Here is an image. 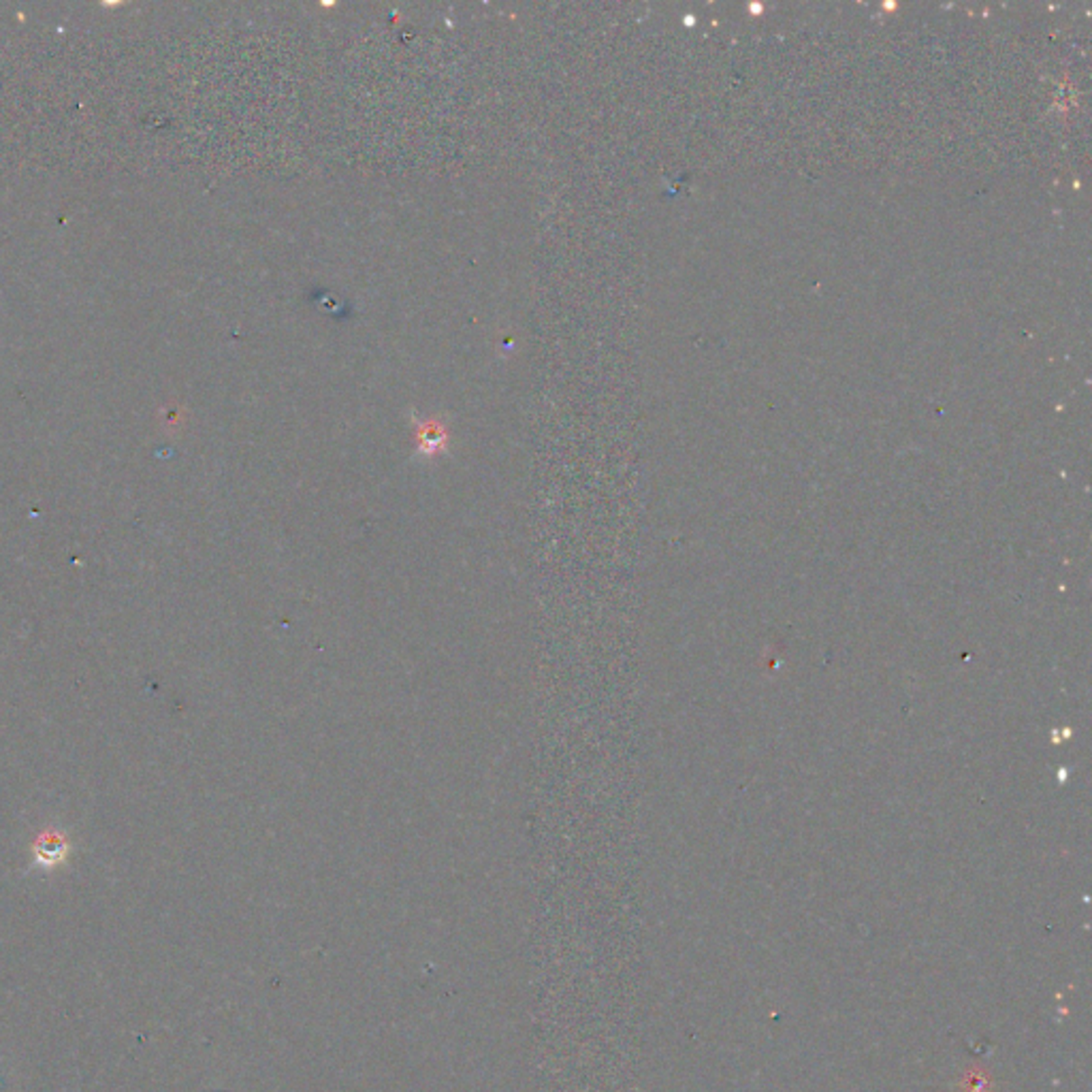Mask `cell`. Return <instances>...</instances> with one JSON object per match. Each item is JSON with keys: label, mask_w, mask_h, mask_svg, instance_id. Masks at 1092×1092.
<instances>
[{"label": "cell", "mask_w": 1092, "mask_h": 1092, "mask_svg": "<svg viewBox=\"0 0 1092 1092\" xmlns=\"http://www.w3.org/2000/svg\"><path fill=\"white\" fill-rule=\"evenodd\" d=\"M67 856V841L62 839L60 835H56V832H48V835H43L41 839L37 841V845H34V858H37V864L41 866H56L60 864L62 860Z\"/></svg>", "instance_id": "1"}, {"label": "cell", "mask_w": 1092, "mask_h": 1092, "mask_svg": "<svg viewBox=\"0 0 1092 1092\" xmlns=\"http://www.w3.org/2000/svg\"><path fill=\"white\" fill-rule=\"evenodd\" d=\"M447 444V431L440 423L431 420V423L419 427V448L427 455L438 453Z\"/></svg>", "instance_id": "2"}]
</instances>
